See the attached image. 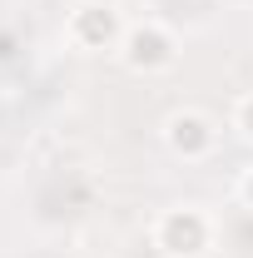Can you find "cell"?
I'll use <instances>...</instances> for the list:
<instances>
[{
  "label": "cell",
  "instance_id": "cell-6",
  "mask_svg": "<svg viewBox=\"0 0 253 258\" xmlns=\"http://www.w3.org/2000/svg\"><path fill=\"white\" fill-rule=\"evenodd\" d=\"M243 194H248V204H253V174H248V184H243Z\"/></svg>",
  "mask_w": 253,
  "mask_h": 258
},
{
  "label": "cell",
  "instance_id": "cell-1",
  "mask_svg": "<svg viewBox=\"0 0 253 258\" xmlns=\"http://www.w3.org/2000/svg\"><path fill=\"white\" fill-rule=\"evenodd\" d=\"M159 248L174 258H194L209 248V219L199 209H174L159 219Z\"/></svg>",
  "mask_w": 253,
  "mask_h": 258
},
{
  "label": "cell",
  "instance_id": "cell-5",
  "mask_svg": "<svg viewBox=\"0 0 253 258\" xmlns=\"http://www.w3.org/2000/svg\"><path fill=\"white\" fill-rule=\"evenodd\" d=\"M233 124H238V129H243V134L253 139V95L243 99V104H238V119H233Z\"/></svg>",
  "mask_w": 253,
  "mask_h": 258
},
{
  "label": "cell",
  "instance_id": "cell-3",
  "mask_svg": "<svg viewBox=\"0 0 253 258\" xmlns=\"http://www.w3.org/2000/svg\"><path fill=\"white\" fill-rule=\"evenodd\" d=\"M169 144H174L179 154L199 159V154H209V149H214V129H209L204 114L184 109V114H174V119H169Z\"/></svg>",
  "mask_w": 253,
  "mask_h": 258
},
{
  "label": "cell",
  "instance_id": "cell-2",
  "mask_svg": "<svg viewBox=\"0 0 253 258\" xmlns=\"http://www.w3.org/2000/svg\"><path fill=\"white\" fill-rule=\"evenodd\" d=\"M124 60H129V70H164V64L174 60V40L159 30V25H139L124 40Z\"/></svg>",
  "mask_w": 253,
  "mask_h": 258
},
{
  "label": "cell",
  "instance_id": "cell-4",
  "mask_svg": "<svg viewBox=\"0 0 253 258\" xmlns=\"http://www.w3.org/2000/svg\"><path fill=\"white\" fill-rule=\"evenodd\" d=\"M70 35H75V45H85V50H104V45L114 40V15H109L104 5H85V10H75Z\"/></svg>",
  "mask_w": 253,
  "mask_h": 258
}]
</instances>
